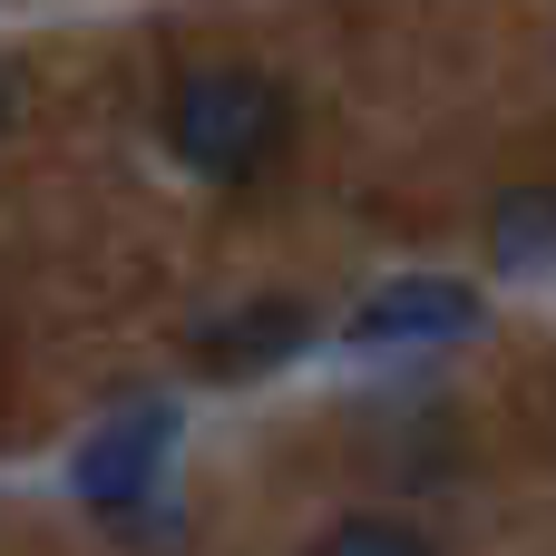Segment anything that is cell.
<instances>
[{"label": "cell", "mask_w": 556, "mask_h": 556, "mask_svg": "<svg viewBox=\"0 0 556 556\" xmlns=\"http://www.w3.org/2000/svg\"><path fill=\"white\" fill-rule=\"evenodd\" d=\"M459 332H479V293L469 283H440V274H401V283H381L362 313H352V342L362 352H420V342H459Z\"/></svg>", "instance_id": "3957f363"}, {"label": "cell", "mask_w": 556, "mask_h": 556, "mask_svg": "<svg viewBox=\"0 0 556 556\" xmlns=\"http://www.w3.org/2000/svg\"><path fill=\"white\" fill-rule=\"evenodd\" d=\"M313 342V313L303 303H244V313H225V323H205V371H274V362H293Z\"/></svg>", "instance_id": "277c9868"}, {"label": "cell", "mask_w": 556, "mask_h": 556, "mask_svg": "<svg viewBox=\"0 0 556 556\" xmlns=\"http://www.w3.org/2000/svg\"><path fill=\"white\" fill-rule=\"evenodd\" d=\"M0 117H10V88H0Z\"/></svg>", "instance_id": "52a82bcc"}, {"label": "cell", "mask_w": 556, "mask_h": 556, "mask_svg": "<svg viewBox=\"0 0 556 556\" xmlns=\"http://www.w3.org/2000/svg\"><path fill=\"white\" fill-rule=\"evenodd\" d=\"M313 556H440V547H430L420 528H401V518H342Z\"/></svg>", "instance_id": "8992f818"}, {"label": "cell", "mask_w": 556, "mask_h": 556, "mask_svg": "<svg viewBox=\"0 0 556 556\" xmlns=\"http://www.w3.org/2000/svg\"><path fill=\"white\" fill-rule=\"evenodd\" d=\"M283 137H293V98L264 68H195L166 98V147L195 176H254Z\"/></svg>", "instance_id": "6da1fadb"}, {"label": "cell", "mask_w": 556, "mask_h": 556, "mask_svg": "<svg viewBox=\"0 0 556 556\" xmlns=\"http://www.w3.org/2000/svg\"><path fill=\"white\" fill-rule=\"evenodd\" d=\"M547 225H556L547 186L498 195V215H489V264H498L508 283H538V274H547Z\"/></svg>", "instance_id": "5b68a950"}, {"label": "cell", "mask_w": 556, "mask_h": 556, "mask_svg": "<svg viewBox=\"0 0 556 556\" xmlns=\"http://www.w3.org/2000/svg\"><path fill=\"white\" fill-rule=\"evenodd\" d=\"M166 450H176V410H166V401L117 410V420H108V430L78 450V498H88V508H108V518L147 508V489H156Z\"/></svg>", "instance_id": "7a4b0ae2"}]
</instances>
